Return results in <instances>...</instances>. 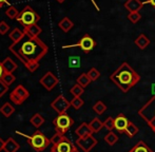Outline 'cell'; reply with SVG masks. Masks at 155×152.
<instances>
[{
  "label": "cell",
  "mask_w": 155,
  "mask_h": 152,
  "mask_svg": "<svg viewBox=\"0 0 155 152\" xmlns=\"http://www.w3.org/2000/svg\"><path fill=\"white\" fill-rule=\"evenodd\" d=\"M10 51L22 62L30 72H35L39 67V60L49 52L48 45L38 37L25 35L19 42H13Z\"/></svg>",
  "instance_id": "6da1fadb"
},
{
  "label": "cell",
  "mask_w": 155,
  "mask_h": 152,
  "mask_svg": "<svg viewBox=\"0 0 155 152\" xmlns=\"http://www.w3.org/2000/svg\"><path fill=\"white\" fill-rule=\"evenodd\" d=\"M111 81H113L120 91L124 93L129 92V90L135 87L140 80V75L128 64L123 62L114 72L109 76Z\"/></svg>",
  "instance_id": "7a4b0ae2"
},
{
  "label": "cell",
  "mask_w": 155,
  "mask_h": 152,
  "mask_svg": "<svg viewBox=\"0 0 155 152\" xmlns=\"http://www.w3.org/2000/svg\"><path fill=\"white\" fill-rule=\"evenodd\" d=\"M16 133L20 134V135L25 136V137H27L28 140H29L30 146H31L32 148L37 152H41V151L45 150V149L49 147V145L51 144V140H50L49 138H48L47 136H45V134L40 131L34 132L31 136L27 135V134L21 133V132H19V131H16Z\"/></svg>",
  "instance_id": "3957f363"
},
{
  "label": "cell",
  "mask_w": 155,
  "mask_h": 152,
  "mask_svg": "<svg viewBox=\"0 0 155 152\" xmlns=\"http://www.w3.org/2000/svg\"><path fill=\"white\" fill-rule=\"evenodd\" d=\"M138 114L152 130H155V95L138 110Z\"/></svg>",
  "instance_id": "277c9868"
},
{
  "label": "cell",
  "mask_w": 155,
  "mask_h": 152,
  "mask_svg": "<svg viewBox=\"0 0 155 152\" xmlns=\"http://www.w3.org/2000/svg\"><path fill=\"white\" fill-rule=\"evenodd\" d=\"M16 20L21 25L27 28L32 25H37V22L40 20V16L33 10L31 6L27 5L21 12H19V15L17 16Z\"/></svg>",
  "instance_id": "5b68a950"
},
{
  "label": "cell",
  "mask_w": 155,
  "mask_h": 152,
  "mask_svg": "<svg viewBox=\"0 0 155 152\" xmlns=\"http://www.w3.org/2000/svg\"><path fill=\"white\" fill-rule=\"evenodd\" d=\"M73 118L71 116H69L67 113L58 114V116L56 118H54L53 121V125L55 127L56 132H59L63 135L69 131V129L73 126Z\"/></svg>",
  "instance_id": "8992f818"
},
{
  "label": "cell",
  "mask_w": 155,
  "mask_h": 152,
  "mask_svg": "<svg viewBox=\"0 0 155 152\" xmlns=\"http://www.w3.org/2000/svg\"><path fill=\"white\" fill-rule=\"evenodd\" d=\"M95 45H96L95 40H94L89 34H84L77 43H75V45H63L62 48L63 49H69V48L78 47V48H80L84 53H90L94 48H95Z\"/></svg>",
  "instance_id": "52a82bcc"
},
{
  "label": "cell",
  "mask_w": 155,
  "mask_h": 152,
  "mask_svg": "<svg viewBox=\"0 0 155 152\" xmlns=\"http://www.w3.org/2000/svg\"><path fill=\"white\" fill-rule=\"evenodd\" d=\"M30 96V93L23 86L19 84L17 86L12 93L10 94V99L15 104V105H22L23 101H25Z\"/></svg>",
  "instance_id": "ba28073f"
},
{
  "label": "cell",
  "mask_w": 155,
  "mask_h": 152,
  "mask_svg": "<svg viewBox=\"0 0 155 152\" xmlns=\"http://www.w3.org/2000/svg\"><path fill=\"white\" fill-rule=\"evenodd\" d=\"M51 107L57 112L58 114H63L69 110L71 107V101H69L63 95H59L57 98H55L51 104Z\"/></svg>",
  "instance_id": "9c48e42d"
},
{
  "label": "cell",
  "mask_w": 155,
  "mask_h": 152,
  "mask_svg": "<svg viewBox=\"0 0 155 152\" xmlns=\"http://www.w3.org/2000/svg\"><path fill=\"white\" fill-rule=\"evenodd\" d=\"M97 140L93 135H89L87 137H78L76 140V145L84 152H90L97 145Z\"/></svg>",
  "instance_id": "30bf717a"
},
{
  "label": "cell",
  "mask_w": 155,
  "mask_h": 152,
  "mask_svg": "<svg viewBox=\"0 0 155 152\" xmlns=\"http://www.w3.org/2000/svg\"><path fill=\"white\" fill-rule=\"evenodd\" d=\"M76 147L68 137H63L61 142L58 144L53 145L51 148V152H74L76 150Z\"/></svg>",
  "instance_id": "8fae6325"
},
{
  "label": "cell",
  "mask_w": 155,
  "mask_h": 152,
  "mask_svg": "<svg viewBox=\"0 0 155 152\" xmlns=\"http://www.w3.org/2000/svg\"><path fill=\"white\" fill-rule=\"evenodd\" d=\"M58 82H59L58 77L54 75L52 72H47L40 79V84H42L48 91L53 90L58 84Z\"/></svg>",
  "instance_id": "7c38bea8"
},
{
  "label": "cell",
  "mask_w": 155,
  "mask_h": 152,
  "mask_svg": "<svg viewBox=\"0 0 155 152\" xmlns=\"http://www.w3.org/2000/svg\"><path fill=\"white\" fill-rule=\"evenodd\" d=\"M129 124H130V121L127 118L126 115L120 113L114 118V129L117 130V132L119 133H124Z\"/></svg>",
  "instance_id": "4fadbf2b"
},
{
  "label": "cell",
  "mask_w": 155,
  "mask_h": 152,
  "mask_svg": "<svg viewBox=\"0 0 155 152\" xmlns=\"http://www.w3.org/2000/svg\"><path fill=\"white\" fill-rule=\"evenodd\" d=\"M124 6L129 13L131 12H139L143 8V3L140 0H127L124 3Z\"/></svg>",
  "instance_id": "5bb4252c"
},
{
  "label": "cell",
  "mask_w": 155,
  "mask_h": 152,
  "mask_svg": "<svg viewBox=\"0 0 155 152\" xmlns=\"http://www.w3.org/2000/svg\"><path fill=\"white\" fill-rule=\"evenodd\" d=\"M75 133L78 137H87L89 135H92L93 132L90 128V125L87 123H82L81 125H79V127L75 130Z\"/></svg>",
  "instance_id": "9a60e30c"
},
{
  "label": "cell",
  "mask_w": 155,
  "mask_h": 152,
  "mask_svg": "<svg viewBox=\"0 0 155 152\" xmlns=\"http://www.w3.org/2000/svg\"><path fill=\"white\" fill-rule=\"evenodd\" d=\"M23 32H25V35L30 36V37H33V38H36L39 36V34H41L42 29L37 25H29V27L25 28Z\"/></svg>",
  "instance_id": "2e32d148"
},
{
  "label": "cell",
  "mask_w": 155,
  "mask_h": 152,
  "mask_svg": "<svg viewBox=\"0 0 155 152\" xmlns=\"http://www.w3.org/2000/svg\"><path fill=\"white\" fill-rule=\"evenodd\" d=\"M20 148L19 144L14 140L13 137H8L5 142V145H4V152H17Z\"/></svg>",
  "instance_id": "e0dca14e"
},
{
  "label": "cell",
  "mask_w": 155,
  "mask_h": 152,
  "mask_svg": "<svg viewBox=\"0 0 155 152\" xmlns=\"http://www.w3.org/2000/svg\"><path fill=\"white\" fill-rule=\"evenodd\" d=\"M134 42L140 50H145L146 48L149 47V45H150V42H151V41H150V39L148 38L145 34H140L138 37L135 39Z\"/></svg>",
  "instance_id": "ac0fdd59"
},
{
  "label": "cell",
  "mask_w": 155,
  "mask_h": 152,
  "mask_svg": "<svg viewBox=\"0 0 155 152\" xmlns=\"http://www.w3.org/2000/svg\"><path fill=\"white\" fill-rule=\"evenodd\" d=\"M2 66H3L5 73H13L17 69V64L13 59H11L10 57H6L2 61Z\"/></svg>",
  "instance_id": "d6986e66"
},
{
  "label": "cell",
  "mask_w": 155,
  "mask_h": 152,
  "mask_svg": "<svg viewBox=\"0 0 155 152\" xmlns=\"http://www.w3.org/2000/svg\"><path fill=\"white\" fill-rule=\"evenodd\" d=\"M129 152H153V151L151 150V148L143 140H138L137 144Z\"/></svg>",
  "instance_id": "ffe728a7"
},
{
  "label": "cell",
  "mask_w": 155,
  "mask_h": 152,
  "mask_svg": "<svg viewBox=\"0 0 155 152\" xmlns=\"http://www.w3.org/2000/svg\"><path fill=\"white\" fill-rule=\"evenodd\" d=\"M58 27H59L60 29L64 32V33H68V32H69L70 30L74 27V23L70 18L64 17V18H62L61 20L59 21V23H58Z\"/></svg>",
  "instance_id": "44dd1931"
},
{
  "label": "cell",
  "mask_w": 155,
  "mask_h": 152,
  "mask_svg": "<svg viewBox=\"0 0 155 152\" xmlns=\"http://www.w3.org/2000/svg\"><path fill=\"white\" fill-rule=\"evenodd\" d=\"M25 36V32H22L21 30H19L18 28H15L12 30V32L10 33V38L13 40V42H19L23 37Z\"/></svg>",
  "instance_id": "7402d4cb"
},
{
  "label": "cell",
  "mask_w": 155,
  "mask_h": 152,
  "mask_svg": "<svg viewBox=\"0 0 155 152\" xmlns=\"http://www.w3.org/2000/svg\"><path fill=\"white\" fill-rule=\"evenodd\" d=\"M89 125H90V128H91V130H92L93 133H98V132L104 128V123H102L99 118H97V117H95L94 119H92Z\"/></svg>",
  "instance_id": "603a6c76"
},
{
  "label": "cell",
  "mask_w": 155,
  "mask_h": 152,
  "mask_svg": "<svg viewBox=\"0 0 155 152\" xmlns=\"http://www.w3.org/2000/svg\"><path fill=\"white\" fill-rule=\"evenodd\" d=\"M30 123H31L35 128H39L40 126L43 125V123H45V118H43L42 115H40L39 113H36V114L33 115L32 118L30 119Z\"/></svg>",
  "instance_id": "cb8c5ba5"
},
{
  "label": "cell",
  "mask_w": 155,
  "mask_h": 152,
  "mask_svg": "<svg viewBox=\"0 0 155 152\" xmlns=\"http://www.w3.org/2000/svg\"><path fill=\"white\" fill-rule=\"evenodd\" d=\"M104 142H106L109 146H114V145L118 142V135L115 134L113 131H110L104 136Z\"/></svg>",
  "instance_id": "d4e9b609"
},
{
  "label": "cell",
  "mask_w": 155,
  "mask_h": 152,
  "mask_svg": "<svg viewBox=\"0 0 155 152\" xmlns=\"http://www.w3.org/2000/svg\"><path fill=\"white\" fill-rule=\"evenodd\" d=\"M0 112H1L5 117H10L11 115L15 112V108L13 107L10 103H5L1 108H0Z\"/></svg>",
  "instance_id": "484cf974"
},
{
  "label": "cell",
  "mask_w": 155,
  "mask_h": 152,
  "mask_svg": "<svg viewBox=\"0 0 155 152\" xmlns=\"http://www.w3.org/2000/svg\"><path fill=\"white\" fill-rule=\"evenodd\" d=\"M93 111L95 112L96 114H98V115L104 114V112L107 111V106H106V104H104V101H96L95 105L93 106Z\"/></svg>",
  "instance_id": "4316f807"
},
{
  "label": "cell",
  "mask_w": 155,
  "mask_h": 152,
  "mask_svg": "<svg viewBox=\"0 0 155 152\" xmlns=\"http://www.w3.org/2000/svg\"><path fill=\"white\" fill-rule=\"evenodd\" d=\"M91 81H92V80L90 79V77H89L87 73H82V74H80L77 78V84H80L82 88H87V87L91 84Z\"/></svg>",
  "instance_id": "83f0119b"
},
{
  "label": "cell",
  "mask_w": 155,
  "mask_h": 152,
  "mask_svg": "<svg viewBox=\"0 0 155 152\" xmlns=\"http://www.w3.org/2000/svg\"><path fill=\"white\" fill-rule=\"evenodd\" d=\"M124 133L127 134V136H128V137L133 138L137 133H138V128H137L136 126H135L134 124L132 123V121H130V124H129L128 128L126 129Z\"/></svg>",
  "instance_id": "f1b7e54d"
},
{
  "label": "cell",
  "mask_w": 155,
  "mask_h": 152,
  "mask_svg": "<svg viewBox=\"0 0 155 152\" xmlns=\"http://www.w3.org/2000/svg\"><path fill=\"white\" fill-rule=\"evenodd\" d=\"M84 88H82V87L78 84H74L71 88V90H70V93H71L74 97H80L84 94Z\"/></svg>",
  "instance_id": "f546056e"
},
{
  "label": "cell",
  "mask_w": 155,
  "mask_h": 152,
  "mask_svg": "<svg viewBox=\"0 0 155 152\" xmlns=\"http://www.w3.org/2000/svg\"><path fill=\"white\" fill-rule=\"evenodd\" d=\"M5 15L10 19H16L17 16L19 15V12L15 6H10V8L5 11Z\"/></svg>",
  "instance_id": "4dcf8cb0"
},
{
  "label": "cell",
  "mask_w": 155,
  "mask_h": 152,
  "mask_svg": "<svg viewBox=\"0 0 155 152\" xmlns=\"http://www.w3.org/2000/svg\"><path fill=\"white\" fill-rule=\"evenodd\" d=\"M84 101L81 97H73V99L71 101V106L74 108V109L78 110L84 106Z\"/></svg>",
  "instance_id": "1f68e13d"
},
{
  "label": "cell",
  "mask_w": 155,
  "mask_h": 152,
  "mask_svg": "<svg viewBox=\"0 0 155 152\" xmlns=\"http://www.w3.org/2000/svg\"><path fill=\"white\" fill-rule=\"evenodd\" d=\"M127 18H128L132 23H137L141 19V15L139 12H131L128 14Z\"/></svg>",
  "instance_id": "d6a6232c"
},
{
  "label": "cell",
  "mask_w": 155,
  "mask_h": 152,
  "mask_svg": "<svg viewBox=\"0 0 155 152\" xmlns=\"http://www.w3.org/2000/svg\"><path fill=\"white\" fill-rule=\"evenodd\" d=\"M88 74V76L90 77V79L92 80V81H95V80H97L98 78L100 77V72L97 70V69L95 68H92L89 70V72L87 73Z\"/></svg>",
  "instance_id": "836d02e7"
},
{
  "label": "cell",
  "mask_w": 155,
  "mask_h": 152,
  "mask_svg": "<svg viewBox=\"0 0 155 152\" xmlns=\"http://www.w3.org/2000/svg\"><path fill=\"white\" fill-rule=\"evenodd\" d=\"M15 79H16V77H15L14 75H13V73H5L4 76L2 77V81L4 82L5 84H8V86H10V84H12L13 82L15 81Z\"/></svg>",
  "instance_id": "e575fe53"
},
{
  "label": "cell",
  "mask_w": 155,
  "mask_h": 152,
  "mask_svg": "<svg viewBox=\"0 0 155 152\" xmlns=\"http://www.w3.org/2000/svg\"><path fill=\"white\" fill-rule=\"evenodd\" d=\"M104 127L106 128L109 132L113 131V129H114V118L111 117V116H109L108 118L104 121Z\"/></svg>",
  "instance_id": "d590c367"
},
{
  "label": "cell",
  "mask_w": 155,
  "mask_h": 152,
  "mask_svg": "<svg viewBox=\"0 0 155 152\" xmlns=\"http://www.w3.org/2000/svg\"><path fill=\"white\" fill-rule=\"evenodd\" d=\"M64 137V135L63 134H61V133H59V132H56L55 134H54L53 136L51 137V144L52 145H56V144H58L59 142H61V140L62 138Z\"/></svg>",
  "instance_id": "8d00e7d4"
},
{
  "label": "cell",
  "mask_w": 155,
  "mask_h": 152,
  "mask_svg": "<svg viewBox=\"0 0 155 152\" xmlns=\"http://www.w3.org/2000/svg\"><path fill=\"white\" fill-rule=\"evenodd\" d=\"M8 31H10V25H8L5 21H1V22H0V34L4 35V34H6Z\"/></svg>",
  "instance_id": "74e56055"
},
{
  "label": "cell",
  "mask_w": 155,
  "mask_h": 152,
  "mask_svg": "<svg viewBox=\"0 0 155 152\" xmlns=\"http://www.w3.org/2000/svg\"><path fill=\"white\" fill-rule=\"evenodd\" d=\"M8 91V86L4 84L2 80H0V97H2Z\"/></svg>",
  "instance_id": "f35d334b"
},
{
  "label": "cell",
  "mask_w": 155,
  "mask_h": 152,
  "mask_svg": "<svg viewBox=\"0 0 155 152\" xmlns=\"http://www.w3.org/2000/svg\"><path fill=\"white\" fill-rule=\"evenodd\" d=\"M5 74V71H4V68L2 66V61H0V80L2 79V77Z\"/></svg>",
  "instance_id": "ab89813d"
},
{
  "label": "cell",
  "mask_w": 155,
  "mask_h": 152,
  "mask_svg": "<svg viewBox=\"0 0 155 152\" xmlns=\"http://www.w3.org/2000/svg\"><path fill=\"white\" fill-rule=\"evenodd\" d=\"M143 5H145V4H151L155 8V0H146V1H143Z\"/></svg>",
  "instance_id": "60d3db41"
},
{
  "label": "cell",
  "mask_w": 155,
  "mask_h": 152,
  "mask_svg": "<svg viewBox=\"0 0 155 152\" xmlns=\"http://www.w3.org/2000/svg\"><path fill=\"white\" fill-rule=\"evenodd\" d=\"M4 145H5V142L0 137V151H2L4 149Z\"/></svg>",
  "instance_id": "b9f144b4"
},
{
  "label": "cell",
  "mask_w": 155,
  "mask_h": 152,
  "mask_svg": "<svg viewBox=\"0 0 155 152\" xmlns=\"http://www.w3.org/2000/svg\"><path fill=\"white\" fill-rule=\"evenodd\" d=\"M152 94L155 95V84H152Z\"/></svg>",
  "instance_id": "7bdbcfd3"
},
{
  "label": "cell",
  "mask_w": 155,
  "mask_h": 152,
  "mask_svg": "<svg viewBox=\"0 0 155 152\" xmlns=\"http://www.w3.org/2000/svg\"><path fill=\"white\" fill-rule=\"evenodd\" d=\"M8 0H0V3H8Z\"/></svg>",
  "instance_id": "ee69618b"
},
{
  "label": "cell",
  "mask_w": 155,
  "mask_h": 152,
  "mask_svg": "<svg viewBox=\"0 0 155 152\" xmlns=\"http://www.w3.org/2000/svg\"><path fill=\"white\" fill-rule=\"evenodd\" d=\"M57 1H58V2H59V3H62V2H63V1H64V0H57Z\"/></svg>",
  "instance_id": "f6af8a7d"
},
{
  "label": "cell",
  "mask_w": 155,
  "mask_h": 152,
  "mask_svg": "<svg viewBox=\"0 0 155 152\" xmlns=\"http://www.w3.org/2000/svg\"><path fill=\"white\" fill-rule=\"evenodd\" d=\"M2 6H3V3H0V8H1Z\"/></svg>",
  "instance_id": "bcb514c9"
},
{
  "label": "cell",
  "mask_w": 155,
  "mask_h": 152,
  "mask_svg": "<svg viewBox=\"0 0 155 152\" xmlns=\"http://www.w3.org/2000/svg\"><path fill=\"white\" fill-rule=\"evenodd\" d=\"M74 152H79V151H78V150H77V149H76V150H75V151H74Z\"/></svg>",
  "instance_id": "7dc6e473"
}]
</instances>
